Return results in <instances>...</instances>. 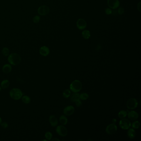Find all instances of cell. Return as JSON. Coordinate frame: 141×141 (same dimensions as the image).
Returning a JSON list of instances; mask_svg holds the SVG:
<instances>
[{"label": "cell", "mask_w": 141, "mask_h": 141, "mask_svg": "<svg viewBox=\"0 0 141 141\" xmlns=\"http://www.w3.org/2000/svg\"><path fill=\"white\" fill-rule=\"evenodd\" d=\"M12 66L10 64H5V65L3 66L2 68V70L4 73L5 74H8L10 72H11L12 70Z\"/></svg>", "instance_id": "15"}, {"label": "cell", "mask_w": 141, "mask_h": 141, "mask_svg": "<svg viewBox=\"0 0 141 141\" xmlns=\"http://www.w3.org/2000/svg\"><path fill=\"white\" fill-rule=\"evenodd\" d=\"M8 61L10 65L17 66L21 62V57L17 53H13L8 56Z\"/></svg>", "instance_id": "1"}, {"label": "cell", "mask_w": 141, "mask_h": 141, "mask_svg": "<svg viewBox=\"0 0 141 141\" xmlns=\"http://www.w3.org/2000/svg\"><path fill=\"white\" fill-rule=\"evenodd\" d=\"M49 8L47 5H42L38 8V13L40 15L43 16L48 14L49 12Z\"/></svg>", "instance_id": "8"}, {"label": "cell", "mask_w": 141, "mask_h": 141, "mask_svg": "<svg viewBox=\"0 0 141 141\" xmlns=\"http://www.w3.org/2000/svg\"><path fill=\"white\" fill-rule=\"evenodd\" d=\"M89 95L86 93H83L80 95V99L82 100H86L88 99Z\"/></svg>", "instance_id": "24"}, {"label": "cell", "mask_w": 141, "mask_h": 141, "mask_svg": "<svg viewBox=\"0 0 141 141\" xmlns=\"http://www.w3.org/2000/svg\"><path fill=\"white\" fill-rule=\"evenodd\" d=\"M119 125L122 129L127 130L129 129L131 126V123L130 120L128 119H121V120L119 122Z\"/></svg>", "instance_id": "4"}, {"label": "cell", "mask_w": 141, "mask_h": 141, "mask_svg": "<svg viewBox=\"0 0 141 141\" xmlns=\"http://www.w3.org/2000/svg\"><path fill=\"white\" fill-rule=\"evenodd\" d=\"M70 90L68 89H67L64 90L63 92V96H64V98H69V97L70 96Z\"/></svg>", "instance_id": "23"}, {"label": "cell", "mask_w": 141, "mask_h": 141, "mask_svg": "<svg viewBox=\"0 0 141 141\" xmlns=\"http://www.w3.org/2000/svg\"><path fill=\"white\" fill-rule=\"evenodd\" d=\"M127 115H128V118L131 120H136L139 118V114L135 111H132L129 112Z\"/></svg>", "instance_id": "13"}, {"label": "cell", "mask_w": 141, "mask_h": 141, "mask_svg": "<svg viewBox=\"0 0 141 141\" xmlns=\"http://www.w3.org/2000/svg\"><path fill=\"white\" fill-rule=\"evenodd\" d=\"M52 141H60L59 140H58V139H57V138H54V139H53L52 140H51Z\"/></svg>", "instance_id": "34"}, {"label": "cell", "mask_w": 141, "mask_h": 141, "mask_svg": "<svg viewBox=\"0 0 141 141\" xmlns=\"http://www.w3.org/2000/svg\"><path fill=\"white\" fill-rule=\"evenodd\" d=\"M39 52L42 56H47L49 54L50 50L48 47L43 46L40 48Z\"/></svg>", "instance_id": "12"}, {"label": "cell", "mask_w": 141, "mask_h": 141, "mask_svg": "<svg viewBox=\"0 0 141 141\" xmlns=\"http://www.w3.org/2000/svg\"><path fill=\"white\" fill-rule=\"evenodd\" d=\"M56 132L58 135L62 136H65L67 135V129L63 125H59L56 129Z\"/></svg>", "instance_id": "7"}, {"label": "cell", "mask_w": 141, "mask_h": 141, "mask_svg": "<svg viewBox=\"0 0 141 141\" xmlns=\"http://www.w3.org/2000/svg\"><path fill=\"white\" fill-rule=\"evenodd\" d=\"M137 8H138V10L140 12H141V2H140L138 4Z\"/></svg>", "instance_id": "33"}, {"label": "cell", "mask_w": 141, "mask_h": 141, "mask_svg": "<svg viewBox=\"0 0 141 141\" xmlns=\"http://www.w3.org/2000/svg\"><path fill=\"white\" fill-rule=\"evenodd\" d=\"M49 121L52 127H56L58 124V120L56 117L54 115L50 116L49 118Z\"/></svg>", "instance_id": "14"}, {"label": "cell", "mask_w": 141, "mask_h": 141, "mask_svg": "<svg viewBox=\"0 0 141 141\" xmlns=\"http://www.w3.org/2000/svg\"><path fill=\"white\" fill-rule=\"evenodd\" d=\"M82 36L84 38L86 39H87L89 38L91 35H90V32L89 31L87 30H84L82 32Z\"/></svg>", "instance_id": "20"}, {"label": "cell", "mask_w": 141, "mask_h": 141, "mask_svg": "<svg viewBox=\"0 0 141 141\" xmlns=\"http://www.w3.org/2000/svg\"><path fill=\"white\" fill-rule=\"evenodd\" d=\"M10 51L8 48L7 47H4L3 48V49L2 51V53L4 56H8L9 54Z\"/></svg>", "instance_id": "26"}, {"label": "cell", "mask_w": 141, "mask_h": 141, "mask_svg": "<svg viewBox=\"0 0 141 141\" xmlns=\"http://www.w3.org/2000/svg\"><path fill=\"white\" fill-rule=\"evenodd\" d=\"M127 114V111L125 110H122L119 112L118 116L120 119H122L126 117Z\"/></svg>", "instance_id": "21"}, {"label": "cell", "mask_w": 141, "mask_h": 141, "mask_svg": "<svg viewBox=\"0 0 141 141\" xmlns=\"http://www.w3.org/2000/svg\"><path fill=\"white\" fill-rule=\"evenodd\" d=\"M60 122L63 125H66L67 123V119L65 115H62L60 117Z\"/></svg>", "instance_id": "19"}, {"label": "cell", "mask_w": 141, "mask_h": 141, "mask_svg": "<svg viewBox=\"0 0 141 141\" xmlns=\"http://www.w3.org/2000/svg\"><path fill=\"white\" fill-rule=\"evenodd\" d=\"M10 82L9 81L7 80H4L1 83V88L4 89L8 88L9 85H10Z\"/></svg>", "instance_id": "17"}, {"label": "cell", "mask_w": 141, "mask_h": 141, "mask_svg": "<svg viewBox=\"0 0 141 141\" xmlns=\"http://www.w3.org/2000/svg\"><path fill=\"white\" fill-rule=\"evenodd\" d=\"M70 87L71 91L74 93H78L82 89V85L80 80H75L72 82Z\"/></svg>", "instance_id": "3"}, {"label": "cell", "mask_w": 141, "mask_h": 141, "mask_svg": "<svg viewBox=\"0 0 141 141\" xmlns=\"http://www.w3.org/2000/svg\"><path fill=\"white\" fill-rule=\"evenodd\" d=\"M107 3L108 6L113 9H117L120 5L119 0H108Z\"/></svg>", "instance_id": "9"}, {"label": "cell", "mask_w": 141, "mask_h": 141, "mask_svg": "<svg viewBox=\"0 0 141 141\" xmlns=\"http://www.w3.org/2000/svg\"><path fill=\"white\" fill-rule=\"evenodd\" d=\"M1 87L0 86V91H1Z\"/></svg>", "instance_id": "37"}, {"label": "cell", "mask_w": 141, "mask_h": 141, "mask_svg": "<svg viewBox=\"0 0 141 141\" xmlns=\"http://www.w3.org/2000/svg\"><path fill=\"white\" fill-rule=\"evenodd\" d=\"M140 126V123L138 121H135L132 124V127L133 129H138Z\"/></svg>", "instance_id": "25"}, {"label": "cell", "mask_w": 141, "mask_h": 141, "mask_svg": "<svg viewBox=\"0 0 141 141\" xmlns=\"http://www.w3.org/2000/svg\"><path fill=\"white\" fill-rule=\"evenodd\" d=\"M71 100L73 102H75L77 100L79 99H80V94L78 93H74V94H72L71 95L70 97Z\"/></svg>", "instance_id": "18"}, {"label": "cell", "mask_w": 141, "mask_h": 141, "mask_svg": "<svg viewBox=\"0 0 141 141\" xmlns=\"http://www.w3.org/2000/svg\"><path fill=\"white\" fill-rule=\"evenodd\" d=\"M127 136L129 138L131 139H133L136 136V132L133 128H130L127 132Z\"/></svg>", "instance_id": "16"}, {"label": "cell", "mask_w": 141, "mask_h": 141, "mask_svg": "<svg viewBox=\"0 0 141 141\" xmlns=\"http://www.w3.org/2000/svg\"><path fill=\"white\" fill-rule=\"evenodd\" d=\"M117 126L115 124H111L108 125L106 128V131L108 134L110 135H113L117 131Z\"/></svg>", "instance_id": "6"}, {"label": "cell", "mask_w": 141, "mask_h": 141, "mask_svg": "<svg viewBox=\"0 0 141 141\" xmlns=\"http://www.w3.org/2000/svg\"><path fill=\"white\" fill-rule=\"evenodd\" d=\"M77 26L78 29L83 30L87 27V23L83 19H79L77 22Z\"/></svg>", "instance_id": "11"}, {"label": "cell", "mask_w": 141, "mask_h": 141, "mask_svg": "<svg viewBox=\"0 0 141 141\" xmlns=\"http://www.w3.org/2000/svg\"><path fill=\"white\" fill-rule=\"evenodd\" d=\"M23 93L21 90L18 88L12 89L10 92V97L15 100L20 99L23 96Z\"/></svg>", "instance_id": "2"}, {"label": "cell", "mask_w": 141, "mask_h": 141, "mask_svg": "<svg viewBox=\"0 0 141 141\" xmlns=\"http://www.w3.org/2000/svg\"><path fill=\"white\" fill-rule=\"evenodd\" d=\"M75 112V108L72 106H68L66 107L64 109V114L67 116H70L73 114Z\"/></svg>", "instance_id": "10"}, {"label": "cell", "mask_w": 141, "mask_h": 141, "mask_svg": "<svg viewBox=\"0 0 141 141\" xmlns=\"http://www.w3.org/2000/svg\"><path fill=\"white\" fill-rule=\"evenodd\" d=\"M113 121V123L115 124L116 122V120L115 119H114Z\"/></svg>", "instance_id": "35"}, {"label": "cell", "mask_w": 141, "mask_h": 141, "mask_svg": "<svg viewBox=\"0 0 141 141\" xmlns=\"http://www.w3.org/2000/svg\"><path fill=\"white\" fill-rule=\"evenodd\" d=\"M0 125H1V127L3 128H4V129H6L7 128H8V124L6 122H3V123H1Z\"/></svg>", "instance_id": "30"}, {"label": "cell", "mask_w": 141, "mask_h": 141, "mask_svg": "<svg viewBox=\"0 0 141 141\" xmlns=\"http://www.w3.org/2000/svg\"><path fill=\"white\" fill-rule=\"evenodd\" d=\"M1 122H2V119H1V118H0V124H1Z\"/></svg>", "instance_id": "36"}, {"label": "cell", "mask_w": 141, "mask_h": 141, "mask_svg": "<svg viewBox=\"0 0 141 141\" xmlns=\"http://www.w3.org/2000/svg\"><path fill=\"white\" fill-rule=\"evenodd\" d=\"M45 136L47 140H50L52 138V134L50 132H47L45 133Z\"/></svg>", "instance_id": "27"}, {"label": "cell", "mask_w": 141, "mask_h": 141, "mask_svg": "<svg viewBox=\"0 0 141 141\" xmlns=\"http://www.w3.org/2000/svg\"><path fill=\"white\" fill-rule=\"evenodd\" d=\"M105 13L107 14H112V11L111 9L109 8H106L105 9Z\"/></svg>", "instance_id": "31"}, {"label": "cell", "mask_w": 141, "mask_h": 141, "mask_svg": "<svg viewBox=\"0 0 141 141\" xmlns=\"http://www.w3.org/2000/svg\"><path fill=\"white\" fill-rule=\"evenodd\" d=\"M138 105V101L135 98H131L127 101V107L128 109H135Z\"/></svg>", "instance_id": "5"}, {"label": "cell", "mask_w": 141, "mask_h": 141, "mask_svg": "<svg viewBox=\"0 0 141 141\" xmlns=\"http://www.w3.org/2000/svg\"><path fill=\"white\" fill-rule=\"evenodd\" d=\"M125 10L122 7H120L118 10V13L120 14H122L124 13Z\"/></svg>", "instance_id": "29"}, {"label": "cell", "mask_w": 141, "mask_h": 141, "mask_svg": "<svg viewBox=\"0 0 141 141\" xmlns=\"http://www.w3.org/2000/svg\"><path fill=\"white\" fill-rule=\"evenodd\" d=\"M22 100L23 102L24 103L26 104H28L31 101L30 98L27 96H22Z\"/></svg>", "instance_id": "22"}, {"label": "cell", "mask_w": 141, "mask_h": 141, "mask_svg": "<svg viewBox=\"0 0 141 141\" xmlns=\"http://www.w3.org/2000/svg\"><path fill=\"white\" fill-rule=\"evenodd\" d=\"M75 103L77 107H80V106L82 105V103L81 101H80V99H79L77 100V101L75 102Z\"/></svg>", "instance_id": "32"}, {"label": "cell", "mask_w": 141, "mask_h": 141, "mask_svg": "<svg viewBox=\"0 0 141 141\" xmlns=\"http://www.w3.org/2000/svg\"><path fill=\"white\" fill-rule=\"evenodd\" d=\"M40 16L38 15H36L34 17L33 19V21L35 23H38L40 21Z\"/></svg>", "instance_id": "28"}]
</instances>
